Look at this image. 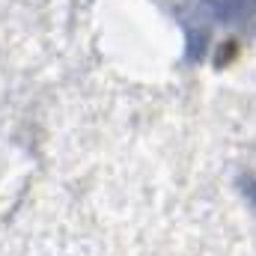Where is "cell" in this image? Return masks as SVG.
<instances>
[{
  "label": "cell",
  "instance_id": "6da1fadb",
  "mask_svg": "<svg viewBox=\"0 0 256 256\" xmlns=\"http://www.w3.org/2000/svg\"><path fill=\"white\" fill-rule=\"evenodd\" d=\"M200 18L212 27H230L238 21H248L256 12V0H200Z\"/></svg>",
  "mask_w": 256,
  "mask_h": 256
},
{
  "label": "cell",
  "instance_id": "7a4b0ae2",
  "mask_svg": "<svg viewBox=\"0 0 256 256\" xmlns=\"http://www.w3.org/2000/svg\"><path fill=\"white\" fill-rule=\"evenodd\" d=\"M244 194H248V200L254 202V208H256V179H248L244 182Z\"/></svg>",
  "mask_w": 256,
  "mask_h": 256
}]
</instances>
